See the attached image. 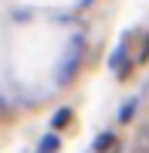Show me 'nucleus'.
<instances>
[{"mask_svg":"<svg viewBox=\"0 0 149 153\" xmlns=\"http://www.w3.org/2000/svg\"><path fill=\"white\" fill-rule=\"evenodd\" d=\"M58 146V136H44L41 140V150H54Z\"/></svg>","mask_w":149,"mask_h":153,"instance_id":"obj_3","label":"nucleus"},{"mask_svg":"<svg viewBox=\"0 0 149 153\" xmlns=\"http://www.w3.org/2000/svg\"><path fill=\"white\" fill-rule=\"evenodd\" d=\"M112 143H115V136H112V133H102V136L95 140V150H105V146H112Z\"/></svg>","mask_w":149,"mask_h":153,"instance_id":"obj_2","label":"nucleus"},{"mask_svg":"<svg viewBox=\"0 0 149 153\" xmlns=\"http://www.w3.org/2000/svg\"><path fill=\"white\" fill-rule=\"evenodd\" d=\"M68 123H71V112H68V109H61V112L54 116V129H65Z\"/></svg>","mask_w":149,"mask_h":153,"instance_id":"obj_1","label":"nucleus"},{"mask_svg":"<svg viewBox=\"0 0 149 153\" xmlns=\"http://www.w3.org/2000/svg\"><path fill=\"white\" fill-rule=\"evenodd\" d=\"M139 143H142V146H149V126H142V129H139Z\"/></svg>","mask_w":149,"mask_h":153,"instance_id":"obj_4","label":"nucleus"}]
</instances>
